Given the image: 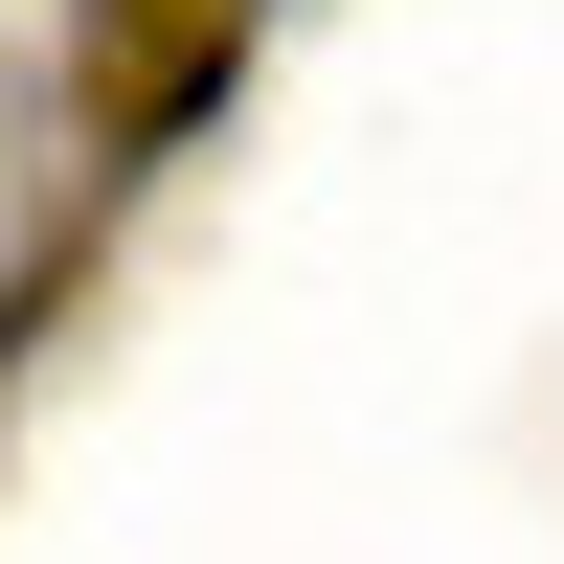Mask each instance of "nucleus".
I'll use <instances>...</instances> for the list:
<instances>
[{"label":"nucleus","instance_id":"nucleus-1","mask_svg":"<svg viewBox=\"0 0 564 564\" xmlns=\"http://www.w3.org/2000/svg\"><path fill=\"white\" fill-rule=\"evenodd\" d=\"M68 159H90V0H0V294L68 226Z\"/></svg>","mask_w":564,"mask_h":564}]
</instances>
